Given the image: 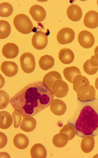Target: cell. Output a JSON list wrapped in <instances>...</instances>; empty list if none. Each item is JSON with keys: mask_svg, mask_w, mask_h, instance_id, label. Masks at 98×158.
Segmentation results:
<instances>
[{"mask_svg": "<svg viewBox=\"0 0 98 158\" xmlns=\"http://www.w3.org/2000/svg\"><path fill=\"white\" fill-rule=\"evenodd\" d=\"M1 70L6 77H13L18 72L17 64L12 61H4L1 65Z\"/></svg>", "mask_w": 98, "mask_h": 158, "instance_id": "12", "label": "cell"}, {"mask_svg": "<svg viewBox=\"0 0 98 158\" xmlns=\"http://www.w3.org/2000/svg\"><path fill=\"white\" fill-rule=\"evenodd\" d=\"M97 4H98V1H97Z\"/></svg>", "mask_w": 98, "mask_h": 158, "instance_id": "38", "label": "cell"}, {"mask_svg": "<svg viewBox=\"0 0 98 158\" xmlns=\"http://www.w3.org/2000/svg\"><path fill=\"white\" fill-rule=\"evenodd\" d=\"M68 141V137L66 133L59 132L54 136L52 143L57 148H62L66 145Z\"/></svg>", "mask_w": 98, "mask_h": 158, "instance_id": "25", "label": "cell"}, {"mask_svg": "<svg viewBox=\"0 0 98 158\" xmlns=\"http://www.w3.org/2000/svg\"><path fill=\"white\" fill-rule=\"evenodd\" d=\"M48 39L46 33L39 31L36 32L32 37V44L35 49L42 50L45 48L47 44Z\"/></svg>", "mask_w": 98, "mask_h": 158, "instance_id": "7", "label": "cell"}, {"mask_svg": "<svg viewBox=\"0 0 98 158\" xmlns=\"http://www.w3.org/2000/svg\"><path fill=\"white\" fill-rule=\"evenodd\" d=\"M78 41L81 47L84 48H89L92 47L94 42V37L91 32L87 30H82L78 34Z\"/></svg>", "mask_w": 98, "mask_h": 158, "instance_id": "9", "label": "cell"}, {"mask_svg": "<svg viewBox=\"0 0 98 158\" xmlns=\"http://www.w3.org/2000/svg\"><path fill=\"white\" fill-rule=\"evenodd\" d=\"M95 87L97 90H98V77L96 78L95 81Z\"/></svg>", "mask_w": 98, "mask_h": 158, "instance_id": "35", "label": "cell"}, {"mask_svg": "<svg viewBox=\"0 0 98 158\" xmlns=\"http://www.w3.org/2000/svg\"><path fill=\"white\" fill-rule=\"evenodd\" d=\"M20 65L23 72L29 74L33 72L36 67V62L34 56L29 53L25 52L20 58Z\"/></svg>", "mask_w": 98, "mask_h": 158, "instance_id": "5", "label": "cell"}, {"mask_svg": "<svg viewBox=\"0 0 98 158\" xmlns=\"http://www.w3.org/2000/svg\"><path fill=\"white\" fill-rule=\"evenodd\" d=\"M63 73L65 79L72 84H73L74 79L76 76L81 75L80 69H78L77 67H75V66L66 67L64 69Z\"/></svg>", "mask_w": 98, "mask_h": 158, "instance_id": "22", "label": "cell"}, {"mask_svg": "<svg viewBox=\"0 0 98 158\" xmlns=\"http://www.w3.org/2000/svg\"><path fill=\"white\" fill-rule=\"evenodd\" d=\"M50 110L55 115L61 116L66 113V106L63 101L59 99H55L50 105Z\"/></svg>", "mask_w": 98, "mask_h": 158, "instance_id": "13", "label": "cell"}, {"mask_svg": "<svg viewBox=\"0 0 98 158\" xmlns=\"http://www.w3.org/2000/svg\"><path fill=\"white\" fill-rule=\"evenodd\" d=\"M29 140L27 136L22 133H17L13 138V144L19 149H24L27 148Z\"/></svg>", "mask_w": 98, "mask_h": 158, "instance_id": "21", "label": "cell"}, {"mask_svg": "<svg viewBox=\"0 0 98 158\" xmlns=\"http://www.w3.org/2000/svg\"><path fill=\"white\" fill-rule=\"evenodd\" d=\"M83 69L86 74L92 75L96 74L98 70V67H93L90 63V59L87 60L83 64Z\"/></svg>", "mask_w": 98, "mask_h": 158, "instance_id": "30", "label": "cell"}, {"mask_svg": "<svg viewBox=\"0 0 98 158\" xmlns=\"http://www.w3.org/2000/svg\"><path fill=\"white\" fill-rule=\"evenodd\" d=\"M11 28L9 23L5 20H0V39H5L9 35Z\"/></svg>", "mask_w": 98, "mask_h": 158, "instance_id": "26", "label": "cell"}, {"mask_svg": "<svg viewBox=\"0 0 98 158\" xmlns=\"http://www.w3.org/2000/svg\"><path fill=\"white\" fill-rule=\"evenodd\" d=\"M66 15L69 19L73 22H77L82 16V9L77 5H70L66 10Z\"/></svg>", "mask_w": 98, "mask_h": 158, "instance_id": "15", "label": "cell"}, {"mask_svg": "<svg viewBox=\"0 0 98 158\" xmlns=\"http://www.w3.org/2000/svg\"><path fill=\"white\" fill-rule=\"evenodd\" d=\"M98 54V46L96 47L94 49V54Z\"/></svg>", "mask_w": 98, "mask_h": 158, "instance_id": "36", "label": "cell"}, {"mask_svg": "<svg viewBox=\"0 0 98 158\" xmlns=\"http://www.w3.org/2000/svg\"><path fill=\"white\" fill-rule=\"evenodd\" d=\"M83 23L88 28L94 29L98 27V12L95 10H89L85 15Z\"/></svg>", "mask_w": 98, "mask_h": 158, "instance_id": "11", "label": "cell"}, {"mask_svg": "<svg viewBox=\"0 0 98 158\" xmlns=\"http://www.w3.org/2000/svg\"><path fill=\"white\" fill-rule=\"evenodd\" d=\"M13 7L9 3L2 2L0 4V16L8 17L12 14Z\"/></svg>", "mask_w": 98, "mask_h": 158, "instance_id": "28", "label": "cell"}, {"mask_svg": "<svg viewBox=\"0 0 98 158\" xmlns=\"http://www.w3.org/2000/svg\"><path fill=\"white\" fill-rule=\"evenodd\" d=\"M13 24L17 31L24 34L31 33L33 28L31 20L24 14L17 15L13 20Z\"/></svg>", "mask_w": 98, "mask_h": 158, "instance_id": "3", "label": "cell"}, {"mask_svg": "<svg viewBox=\"0 0 98 158\" xmlns=\"http://www.w3.org/2000/svg\"><path fill=\"white\" fill-rule=\"evenodd\" d=\"M73 84L74 90L75 91L79 87L81 86L82 85L89 84V81L86 77L80 75L76 76L74 79Z\"/></svg>", "mask_w": 98, "mask_h": 158, "instance_id": "29", "label": "cell"}, {"mask_svg": "<svg viewBox=\"0 0 98 158\" xmlns=\"http://www.w3.org/2000/svg\"><path fill=\"white\" fill-rule=\"evenodd\" d=\"M13 118L8 112L1 111L0 112V128L1 129H7L10 127Z\"/></svg>", "mask_w": 98, "mask_h": 158, "instance_id": "23", "label": "cell"}, {"mask_svg": "<svg viewBox=\"0 0 98 158\" xmlns=\"http://www.w3.org/2000/svg\"><path fill=\"white\" fill-rule=\"evenodd\" d=\"M3 56L8 59H13L17 57L19 53V48L14 43H7L2 47Z\"/></svg>", "mask_w": 98, "mask_h": 158, "instance_id": "14", "label": "cell"}, {"mask_svg": "<svg viewBox=\"0 0 98 158\" xmlns=\"http://www.w3.org/2000/svg\"><path fill=\"white\" fill-rule=\"evenodd\" d=\"M94 158H96V157H98V155H96V156H94Z\"/></svg>", "mask_w": 98, "mask_h": 158, "instance_id": "37", "label": "cell"}, {"mask_svg": "<svg viewBox=\"0 0 98 158\" xmlns=\"http://www.w3.org/2000/svg\"><path fill=\"white\" fill-rule=\"evenodd\" d=\"M59 60L64 64H70L74 59V54L71 49L68 48H62L58 53Z\"/></svg>", "mask_w": 98, "mask_h": 158, "instance_id": "19", "label": "cell"}, {"mask_svg": "<svg viewBox=\"0 0 98 158\" xmlns=\"http://www.w3.org/2000/svg\"><path fill=\"white\" fill-rule=\"evenodd\" d=\"M1 148H2L5 147L7 142V138L4 133L1 132Z\"/></svg>", "mask_w": 98, "mask_h": 158, "instance_id": "34", "label": "cell"}, {"mask_svg": "<svg viewBox=\"0 0 98 158\" xmlns=\"http://www.w3.org/2000/svg\"><path fill=\"white\" fill-rule=\"evenodd\" d=\"M51 91L55 96L61 98L66 96L69 91L68 84L62 80H57L52 86Z\"/></svg>", "mask_w": 98, "mask_h": 158, "instance_id": "8", "label": "cell"}, {"mask_svg": "<svg viewBox=\"0 0 98 158\" xmlns=\"http://www.w3.org/2000/svg\"><path fill=\"white\" fill-rule=\"evenodd\" d=\"M58 80H62L61 74H59L58 72L51 71L47 73L44 76L42 81L48 89L51 90L52 85L54 84L55 82Z\"/></svg>", "mask_w": 98, "mask_h": 158, "instance_id": "18", "label": "cell"}, {"mask_svg": "<svg viewBox=\"0 0 98 158\" xmlns=\"http://www.w3.org/2000/svg\"><path fill=\"white\" fill-rule=\"evenodd\" d=\"M75 32L70 27H64L60 30L57 35V40L59 44H69L75 39Z\"/></svg>", "mask_w": 98, "mask_h": 158, "instance_id": "6", "label": "cell"}, {"mask_svg": "<svg viewBox=\"0 0 98 158\" xmlns=\"http://www.w3.org/2000/svg\"><path fill=\"white\" fill-rule=\"evenodd\" d=\"M10 99L9 95L2 90L0 91V109H3L7 107Z\"/></svg>", "mask_w": 98, "mask_h": 158, "instance_id": "31", "label": "cell"}, {"mask_svg": "<svg viewBox=\"0 0 98 158\" xmlns=\"http://www.w3.org/2000/svg\"><path fill=\"white\" fill-rule=\"evenodd\" d=\"M59 132L66 133L68 137L69 141H70L73 139L74 137L76 136L77 130L73 125L68 123L61 129Z\"/></svg>", "mask_w": 98, "mask_h": 158, "instance_id": "27", "label": "cell"}, {"mask_svg": "<svg viewBox=\"0 0 98 158\" xmlns=\"http://www.w3.org/2000/svg\"><path fill=\"white\" fill-rule=\"evenodd\" d=\"M75 92L78 101L82 102L91 101L96 98L95 88L89 84L83 85L79 87Z\"/></svg>", "mask_w": 98, "mask_h": 158, "instance_id": "4", "label": "cell"}, {"mask_svg": "<svg viewBox=\"0 0 98 158\" xmlns=\"http://www.w3.org/2000/svg\"><path fill=\"white\" fill-rule=\"evenodd\" d=\"M95 144L94 136L88 135L84 136L81 143V148L82 152L85 153H90L93 151Z\"/></svg>", "mask_w": 98, "mask_h": 158, "instance_id": "17", "label": "cell"}, {"mask_svg": "<svg viewBox=\"0 0 98 158\" xmlns=\"http://www.w3.org/2000/svg\"><path fill=\"white\" fill-rule=\"evenodd\" d=\"M30 154L32 158H46L47 152L43 145L40 143H37L31 148Z\"/></svg>", "mask_w": 98, "mask_h": 158, "instance_id": "20", "label": "cell"}, {"mask_svg": "<svg viewBox=\"0 0 98 158\" xmlns=\"http://www.w3.org/2000/svg\"><path fill=\"white\" fill-rule=\"evenodd\" d=\"M54 95L43 81H37L27 84L10 99L14 110L24 116H33L50 106Z\"/></svg>", "mask_w": 98, "mask_h": 158, "instance_id": "1", "label": "cell"}, {"mask_svg": "<svg viewBox=\"0 0 98 158\" xmlns=\"http://www.w3.org/2000/svg\"><path fill=\"white\" fill-rule=\"evenodd\" d=\"M55 64L54 58L50 55H44L39 60V67L43 70H47L53 67Z\"/></svg>", "mask_w": 98, "mask_h": 158, "instance_id": "24", "label": "cell"}, {"mask_svg": "<svg viewBox=\"0 0 98 158\" xmlns=\"http://www.w3.org/2000/svg\"><path fill=\"white\" fill-rule=\"evenodd\" d=\"M37 125V121L33 116H24L23 117L20 129L26 132H29L34 130Z\"/></svg>", "mask_w": 98, "mask_h": 158, "instance_id": "16", "label": "cell"}, {"mask_svg": "<svg viewBox=\"0 0 98 158\" xmlns=\"http://www.w3.org/2000/svg\"><path fill=\"white\" fill-rule=\"evenodd\" d=\"M78 107L68 123L73 125L80 137L98 135V98L86 102L78 101Z\"/></svg>", "mask_w": 98, "mask_h": 158, "instance_id": "2", "label": "cell"}, {"mask_svg": "<svg viewBox=\"0 0 98 158\" xmlns=\"http://www.w3.org/2000/svg\"><path fill=\"white\" fill-rule=\"evenodd\" d=\"M90 63L93 67H98V54H95L91 57Z\"/></svg>", "mask_w": 98, "mask_h": 158, "instance_id": "33", "label": "cell"}, {"mask_svg": "<svg viewBox=\"0 0 98 158\" xmlns=\"http://www.w3.org/2000/svg\"><path fill=\"white\" fill-rule=\"evenodd\" d=\"M12 116L14 121V127L15 128H18L20 126V124L21 123L22 115L19 111L14 110L13 112Z\"/></svg>", "mask_w": 98, "mask_h": 158, "instance_id": "32", "label": "cell"}, {"mask_svg": "<svg viewBox=\"0 0 98 158\" xmlns=\"http://www.w3.org/2000/svg\"><path fill=\"white\" fill-rule=\"evenodd\" d=\"M29 14L32 18L37 22H41L43 21L47 15L46 11L41 6L34 5L29 8Z\"/></svg>", "mask_w": 98, "mask_h": 158, "instance_id": "10", "label": "cell"}]
</instances>
